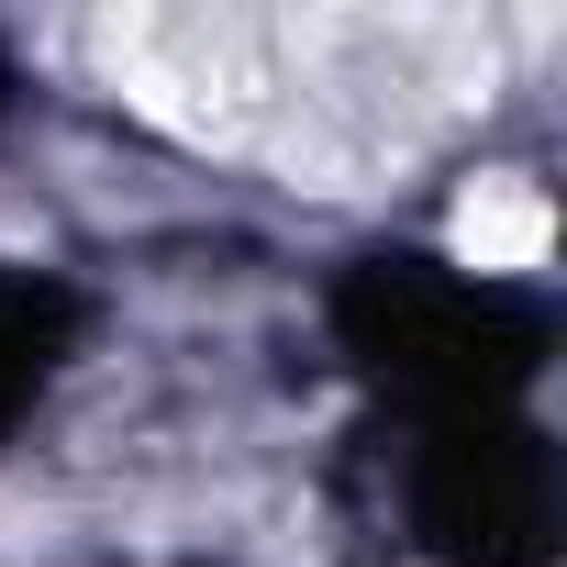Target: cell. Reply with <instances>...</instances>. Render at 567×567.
I'll use <instances>...</instances> for the list:
<instances>
[{
    "label": "cell",
    "instance_id": "obj_1",
    "mask_svg": "<svg viewBox=\"0 0 567 567\" xmlns=\"http://www.w3.org/2000/svg\"><path fill=\"white\" fill-rule=\"evenodd\" d=\"M101 68L112 90L189 134V145H267L278 112V34L234 23V12H112L101 23Z\"/></svg>",
    "mask_w": 567,
    "mask_h": 567
},
{
    "label": "cell",
    "instance_id": "obj_2",
    "mask_svg": "<svg viewBox=\"0 0 567 567\" xmlns=\"http://www.w3.org/2000/svg\"><path fill=\"white\" fill-rule=\"evenodd\" d=\"M545 245H556V212H545L534 178H478V189L456 200V256H467V267L523 278V267H545Z\"/></svg>",
    "mask_w": 567,
    "mask_h": 567
}]
</instances>
